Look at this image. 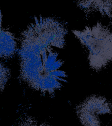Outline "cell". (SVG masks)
<instances>
[{"instance_id":"obj_6","label":"cell","mask_w":112,"mask_h":126,"mask_svg":"<svg viewBox=\"0 0 112 126\" xmlns=\"http://www.w3.org/2000/svg\"><path fill=\"white\" fill-rule=\"evenodd\" d=\"M10 77V71L2 63H0V90H4L6 84Z\"/></svg>"},{"instance_id":"obj_3","label":"cell","mask_w":112,"mask_h":126,"mask_svg":"<svg viewBox=\"0 0 112 126\" xmlns=\"http://www.w3.org/2000/svg\"><path fill=\"white\" fill-rule=\"evenodd\" d=\"M112 106L106 98L93 95L86 98L77 106L76 112L84 126H101L100 116L110 113Z\"/></svg>"},{"instance_id":"obj_2","label":"cell","mask_w":112,"mask_h":126,"mask_svg":"<svg viewBox=\"0 0 112 126\" xmlns=\"http://www.w3.org/2000/svg\"><path fill=\"white\" fill-rule=\"evenodd\" d=\"M88 53L89 64L92 69L99 71L112 61V31L100 22L82 30H73Z\"/></svg>"},{"instance_id":"obj_7","label":"cell","mask_w":112,"mask_h":126,"mask_svg":"<svg viewBox=\"0 0 112 126\" xmlns=\"http://www.w3.org/2000/svg\"><path fill=\"white\" fill-rule=\"evenodd\" d=\"M18 126H49L46 123L39 122L32 117L27 116L24 118Z\"/></svg>"},{"instance_id":"obj_5","label":"cell","mask_w":112,"mask_h":126,"mask_svg":"<svg viewBox=\"0 0 112 126\" xmlns=\"http://www.w3.org/2000/svg\"><path fill=\"white\" fill-rule=\"evenodd\" d=\"M78 6L86 15L99 12L110 17L112 13V1L82 0L76 1Z\"/></svg>"},{"instance_id":"obj_1","label":"cell","mask_w":112,"mask_h":126,"mask_svg":"<svg viewBox=\"0 0 112 126\" xmlns=\"http://www.w3.org/2000/svg\"><path fill=\"white\" fill-rule=\"evenodd\" d=\"M67 27L57 18L35 16L20 35L19 78L30 88L46 96H53L67 82L61 70L64 61L54 48L65 46Z\"/></svg>"},{"instance_id":"obj_4","label":"cell","mask_w":112,"mask_h":126,"mask_svg":"<svg viewBox=\"0 0 112 126\" xmlns=\"http://www.w3.org/2000/svg\"><path fill=\"white\" fill-rule=\"evenodd\" d=\"M1 17L0 28V57L10 59L14 57L17 49V43L14 34L8 28L2 27Z\"/></svg>"}]
</instances>
